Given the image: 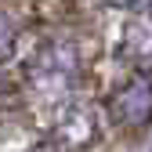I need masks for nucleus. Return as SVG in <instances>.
Instances as JSON below:
<instances>
[{
  "label": "nucleus",
  "instance_id": "39448f33",
  "mask_svg": "<svg viewBox=\"0 0 152 152\" xmlns=\"http://www.w3.org/2000/svg\"><path fill=\"white\" fill-rule=\"evenodd\" d=\"M109 7H120L130 15H152V0H105Z\"/></svg>",
  "mask_w": 152,
  "mask_h": 152
},
{
  "label": "nucleus",
  "instance_id": "f257e3e1",
  "mask_svg": "<svg viewBox=\"0 0 152 152\" xmlns=\"http://www.w3.org/2000/svg\"><path fill=\"white\" fill-rule=\"evenodd\" d=\"M80 76V58H76L72 44H51L40 51V58L29 69V83L36 91V98L47 105H72V87Z\"/></svg>",
  "mask_w": 152,
  "mask_h": 152
},
{
  "label": "nucleus",
  "instance_id": "f03ea898",
  "mask_svg": "<svg viewBox=\"0 0 152 152\" xmlns=\"http://www.w3.org/2000/svg\"><path fill=\"white\" fill-rule=\"evenodd\" d=\"M109 116L123 130H138L152 120V76L148 72H134L127 83H120V91L109 102Z\"/></svg>",
  "mask_w": 152,
  "mask_h": 152
},
{
  "label": "nucleus",
  "instance_id": "7ed1b4c3",
  "mask_svg": "<svg viewBox=\"0 0 152 152\" xmlns=\"http://www.w3.org/2000/svg\"><path fill=\"white\" fill-rule=\"evenodd\" d=\"M123 54H127L138 69H152V18H141V22L127 26Z\"/></svg>",
  "mask_w": 152,
  "mask_h": 152
},
{
  "label": "nucleus",
  "instance_id": "20e7f679",
  "mask_svg": "<svg viewBox=\"0 0 152 152\" xmlns=\"http://www.w3.org/2000/svg\"><path fill=\"white\" fill-rule=\"evenodd\" d=\"M15 40H18V33H15V26L7 22L4 15H0V65H4L11 54H15Z\"/></svg>",
  "mask_w": 152,
  "mask_h": 152
}]
</instances>
